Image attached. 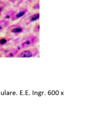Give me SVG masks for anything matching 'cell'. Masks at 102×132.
<instances>
[{"label":"cell","mask_w":102,"mask_h":132,"mask_svg":"<svg viewBox=\"0 0 102 132\" xmlns=\"http://www.w3.org/2000/svg\"><path fill=\"white\" fill-rule=\"evenodd\" d=\"M27 12V10L23 9L20 10V11L17 12V13L16 12L12 18V21H14L16 20L19 19V18H21Z\"/></svg>","instance_id":"6"},{"label":"cell","mask_w":102,"mask_h":132,"mask_svg":"<svg viewBox=\"0 0 102 132\" xmlns=\"http://www.w3.org/2000/svg\"><path fill=\"white\" fill-rule=\"evenodd\" d=\"M40 31V24L39 23H37L35 25L33 28V31L35 33H38Z\"/></svg>","instance_id":"11"},{"label":"cell","mask_w":102,"mask_h":132,"mask_svg":"<svg viewBox=\"0 0 102 132\" xmlns=\"http://www.w3.org/2000/svg\"><path fill=\"white\" fill-rule=\"evenodd\" d=\"M39 53L38 48L37 47L32 46L19 52L16 57H34L37 56Z\"/></svg>","instance_id":"3"},{"label":"cell","mask_w":102,"mask_h":132,"mask_svg":"<svg viewBox=\"0 0 102 132\" xmlns=\"http://www.w3.org/2000/svg\"><path fill=\"white\" fill-rule=\"evenodd\" d=\"M9 6V3L2 0H0V16H1L2 13L5 11Z\"/></svg>","instance_id":"8"},{"label":"cell","mask_w":102,"mask_h":132,"mask_svg":"<svg viewBox=\"0 0 102 132\" xmlns=\"http://www.w3.org/2000/svg\"><path fill=\"white\" fill-rule=\"evenodd\" d=\"M19 52L17 48H12L9 49L6 52L5 57H16Z\"/></svg>","instance_id":"4"},{"label":"cell","mask_w":102,"mask_h":132,"mask_svg":"<svg viewBox=\"0 0 102 132\" xmlns=\"http://www.w3.org/2000/svg\"><path fill=\"white\" fill-rule=\"evenodd\" d=\"M16 12L14 10H9L7 11H4L3 13H2L1 16L3 17V18L5 20H8V19H11L12 18L13 16V15L15 14Z\"/></svg>","instance_id":"5"},{"label":"cell","mask_w":102,"mask_h":132,"mask_svg":"<svg viewBox=\"0 0 102 132\" xmlns=\"http://www.w3.org/2000/svg\"><path fill=\"white\" fill-rule=\"evenodd\" d=\"M39 41V39L37 36L34 35H28L24 37L20 41L18 48L20 49H24L34 46Z\"/></svg>","instance_id":"1"},{"label":"cell","mask_w":102,"mask_h":132,"mask_svg":"<svg viewBox=\"0 0 102 132\" xmlns=\"http://www.w3.org/2000/svg\"><path fill=\"white\" fill-rule=\"evenodd\" d=\"M25 28L19 23H16L9 26L6 28V37L12 38V37L18 36L23 33Z\"/></svg>","instance_id":"2"},{"label":"cell","mask_w":102,"mask_h":132,"mask_svg":"<svg viewBox=\"0 0 102 132\" xmlns=\"http://www.w3.org/2000/svg\"><path fill=\"white\" fill-rule=\"evenodd\" d=\"M9 24V22L8 20L3 19L0 20V33L3 31L4 29L7 28Z\"/></svg>","instance_id":"7"},{"label":"cell","mask_w":102,"mask_h":132,"mask_svg":"<svg viewBox=\"0 0 102 132\" xmlns=\"http://www.w3.org/2000/svg\"><path fill=\"white\" fill-rule=\"evenodd\" d=\"M40 18V14L39 13H37V14H34L32 15H31L29 18V21L30 22H33L39 19Z\"/></svg>","instance_id":"10"},{"label":"cell","mask_w":102,"mask_h":132,"mask_svg":"<svg viewBox=\"0 0 102 132\" xmlns=\"http://www.w3.org/2000/svg\"><path fill=\"white\" fill-rule=\"evenodd\" d=\"M12 39V38L7 37H0V45L2 46L8 44Z\"/></svg>","instance_id":"9"},{"label":"cell","mask_w":102,"mask_h":132,"mask_svg":"<svg viewBox=\"0 0 102 132\" xmlns=\"http://www.w3.org/2000/svg\"><path fill=\"white\" fill-rule=\"evenodd\" d=\"M2 56L1 55V54H0V57H2Z\"/></svg>","instance_id":"12"}]
</instances>
